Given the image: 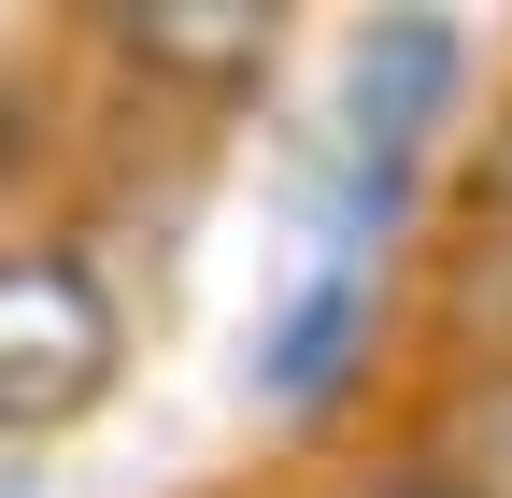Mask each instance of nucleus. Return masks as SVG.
Instances as JSON below:
<instances>
[{"label": "nucleus", "instance_id": "obj_1", "mask_svg": "<svg viewBox=\"0 0 512 498\" xmlns=\"http://www.w3.org/2000/svg\"><path fill=\"white\" fill-rule=\"evenodd\" d=\"M114 356H128V299L86 242L72 228L0 242V442H57L72 413H100Z\"/></svg>", "mask_w": 512, "mask_h": 498}, {"label": "nucleus", "instance_id": "obj_2", "mask_svg": "<svg viewBox=\"0 0 512 498\" xmlns=\"http://www.w3.org/2000/svg\"><path fill=\"white\" fill-rule=\"evenodd\" d=\"M356 171H370V214H399L413 200V171H427V143L470 114V43H456V15H384L370 43H356Z\"/></svg>", "mask_w": 512, "mask_h": 498}, {"label": "nucleus", "instance_id": "obj_3", "mask_svg": "<svg viewBox=\"0 0 512 498\" xmlns=\"http://www.w3.org/2000/svg\"><path fill=\"white\" fill-rule=\"evenodd\" d=\"M86 57H114L143 100L171 114H228L271 86L285 57V15H256V0H171V15H86Z\"/></svg>", "mask_w": 512, "mask_h": 498}, {"label": "nucleus", "instance_id": "obj_4", "mask_svg": "<svg viewBox=\"0 0 512 498\" xmlns=\"http://www.w3.org/2000/svg\"><path fill=\"white\" fill-rule=\"evenodd\" d=\"M413 456L456 470L470 498H512V370H441L413 413Z\"/></svg>", "mask_w": 512, "mask_h": 498}, {"label": "nucleus", "instance_id": "obj_5", "mask_svg": "<svg viewBox=\"0 0 512 498\" xmlns=\"http://www.w3.org/2000/svg\"><path fill=\"white\" fill-rule=\"evenodd\" d=\"M356 328H370V271H356V257H328V285H313L299 314H285V342H271V399H285V413H313V399L356 370Z\"/></svg>", "mask_w": 512, "mask_h": 498}, {"label": "nucleus", "instance_id": "obj_6", "mask_svg": "<svg viewBox=\"0 0 512 498\" xmlns=\"http://www.w3.org/2000/svg\"><path fill=\"white\" fill-rule=\"evenodd\" d=\"M299 498H470V484H456V470H427V456L399 442V456H356V470H313Z\"/></svg>", "mask_w": 512, "mask_h": 498}]
</instances>
